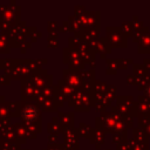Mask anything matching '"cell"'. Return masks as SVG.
I'll return each mask as SVG.
<instances>
[{
  "instance_id": "9a60e30c",
  "label": "cell",
  "mask_w": 150,
  "mask_h": 150,
  "mask_svg": "<svg viewBox=\"0 0 150 150\" xmlns=\"http://www.w3.org/2000/svg\"><path fill=\"white\" fill-rule=\"evenodd\" d=\"M15 63H16V59H12V57L0 59V69L4 70L6 74H8L14 68Z\"/></svg>"
},
{
  "instance_id": "2e32d148",
  "label": "cell",
  "mask_w": 150,
  "mask_h": 150,
  "mask_svg": "<svg viewBox=\"0 0 150 150\" xmlns=\"http://www.w3.org/2000/svg\"><path fill=\"white\" fill-rule=\"evenodd\" d=\"M57 87H59V90L69 100L71 96H73V94L75 93V89H73L70 86H68L63 80H59L57 81Z\"/></svg>"
},
{
  "instance_id": "9c48e42d",
  "label": "cell",
  "mask_w": 150,
  "mask_h": 150,
  "mask_svg": "<svg viewBox=\"0 0 150 150\" xmlns=\"http://www.w3.org/2000/svg\"><path fill=\"white\" fill-rule=\"evenodd\" d=\"M39 105H40L41 110L45 111V112H59V111H57L59 105H57L56 101L53 100V98H46V100L42 101Z\"/></svg>"
},
{
  "instance_id": "5b68a950",
  "label": "cell",
  "mask_w": 150,
  "mask_h": 150,
  "mask_svg": "<svg viewBox=\"0 0 150 150\" xmlns=\"http://www.w3.org/2000/svg\"><path fill=\"white\" fill-rule=\"evenodd\" d=\"M80 70L81 69H69V68L62 70V76H63L62 80L75 90L82 89V79Z\"/></svg>"
},
{
  "instance_id": "f35d334b",
  "label": "cell",
  "mask_w": 150,
  "mask_h": 150,
  "mask_svg": "<svg viewBox=\"0 0 150 150\" xmlns=\"http://www.w3.org/2000/svg\"><path fill=\"white\" fill-rule=\"evenodd\" d=\"M63 146H64V150H74V149H71L69 146H66V145H63Z\"/></svg>"
},
{
  "instance_id": "603a6c76",
  "label": "cell",
  "mask_w": 150,
  "mask_h": 150,
  "mask_svg": "<svg viewBox=\"0 0 150 150\" xmlns=\"http://www.w3.org/2000/svg\"><path fill=\"white\" fill-rule=\"evenodd\" d=\"M63 145L66 146H69L74 150H77L80 148L79 145V138H63V142H62Z\"/></svg>"
},
{
  "instance_id": "4dcf8cb0",
  "label": "cell",
  "mask_w": 150,
  "mask_h": 150,
  "mask_svg": "<svg viewBox=\"0 0 150 150\" xmlns=\"http://www.w3.org/2000/svg\"><path fill=\"white\" fill-rule=\"evenodd\" d=\"M47 46L49 48H57L59 47V40L55 39V38L48 36V39H47Z\"/></svg>"
},
{
  "instance_id": "d590c367",
  "label": "cell",
  "mask_w": 150,
  "mask_h": 150,
  "mask_svg": "<svg viewBox=\"0 0 150 150\" xmlns=\"http://www.w3.org/2000/svg\"><path fill=\"white\" fill-rule=\"evenodd\" d=\"M7 9V5H0V16L6 12Z\"/></svg>"
},
{
  "instance_id": "7a4b0ae2",
  "label": "cell",
  "mask_w": 150,
  "mask_h": 150,
  "mask_svg": "<svg viewBox=\"0 0 150 150\" xmlns=\"http://www.w3.org/2000/svg\"><path fill=\"white\" fill-rule=\"evenodd\" d=\"M91 93L84 91L82 89L75 90L73 96L68 100V105L74 108L75 111H88L91 105Z\"/></svg>"
},
{
  "instance_id": "6da1fadb",
  "label": "cell",
  "mask_w": 150,
  "mask_h": 150,
  "mask_svg": "<svg viewBox=\"0 0 150 150\" xmlns=\"http://www.w3.org/2000/svg\"><path fill=\"white\" fill-rule=\"evenodd\" d=\"M21 123H42V110L38 103L21 101Z\"/></svg>"
},
{
  "instance_id": "52a82bcc",
  "label": "cell",
  "mask_w": 150,
  "mask_h": 150,
  "mask_svg": "<svg viewBox=\"0 0 150 150\" xmlns=\"http://www.w3.org/2000/svg\"><path fill=\"white\" fill-rule=\"evenodd\" d=\"M12 127H13V129H14V131H15V134H16V136H18V138L19 139H22V141H28V139H35L36 138V134H34V132H32V131H29L25 125H23V123H14V124H12Z\"/></svg>"
},
{
  "instance_id": "ba28073f",
  "label": "cell",
  "mask_w": 150,
  "mask_h": 150,
  "mask_svg": "<svg viewBox=\"0 0 150 150\" xmlns=\"http://www.w3.org/2000/svg\"><path fill=\"white\" fill-rule=\"evenodd\" d=\"M28 26L25 21H20L18 23H14L13 27L7 32L8 36H13V35H19V34H26L27 35V32H28Z\"/></svg>"
},
{
  "instance_id": "4fadbf2b",
  "label": "cell",
  "mask_w": 150,
  "mask_h": 150,
  "mask_svg": "<svg viewBox=\"0 0 150 150\" xmlns=\"http://www.w3.org/2000/svg\"><path fill=\"white\" fill-rule=\"evenodd\" d=\"M57 118L60 120V123L62 124V127H70L73 125L74 122V112L68 111V112H57Z\"/></svg>"
},
{
  "instance_id": "277c9868",
  "label": "cell",
  "mask_w": 150,
  "mask_h": 150,
  "mask_svg": "<svg viewBox=\"0 0 150 150\" xmlns=\"http://www.w3.org/2000/svg\"><path fill=\"white\" fill-rule=\"evenodd\" d=\"M29 79L32 80L33 84L41 90L47 87L53 86V75L48 74V71L46 69H40V70L34 71L29 76Z\"/></svg>"
},
{
  "instance_id": "30bf717a",
  "label": "cell",
  "mask_w": 150,
  "mask_h": 150,
  "mask_svg": "<svg viewBox=\"0 0 150 150\" xmlns=\"http://www.w3.org/2000/svg\"><path fill=\"white\" fill-rule=\"evenodd\" d=\"M12 49L11 42H9V36L7 32H1L0 33V53L1 54H9Z\"/></svg>"
},
{
  "instance_id": "f546056e",
  "label": "cell",
  "mask_w": 150,
  "mask_h": 150,
  "mask_svg": "<svg viewBox=\"0 0 150 150\" xmlns=\"http://www.w3.org/2000/svg\"><path fill=\"white\" fill-rule=\"evenodd\" d=\"M84 13H86L84 6H82V5H76V6H74V15H75V16L80 18V16H82Z\"/></svg>"
},
{
  "instance_id": "d6a6232c",
  "label": "cell",
  "mask_w": 150,
  "mask_h": 150,
  "mask_svg": "<svg viewBox=\"0 0 150 150\" xmlns=\"http://www.w3.org/2000/svg\"><path fill=\"white\" fill-rule=\"evenodd\" d=\"M46 149H47V150H64V146H63L62 143H57V144L48 145Z\"/></svg>"
},
{
  "instance_id": "e0dca14e",
  "label": "cell",
  "mask_w": 150,
  "mask_h": 150,
  "mask_svg": "<svg viewBox=\"0 0 150 150\" xmlns=\"http://www.w3.org/2000/svg\"><path fill=\"white\" fill-rule=\"evenodd\" d=\"M62 136L63 138H79V131L77 128H74L73 125L70 127H62Z\"/></svg>"
},
{
  "instance_id": "74e56055",
  "label": "cell",
  "mask_w": 150,
  "mask_h": 150,
  "mask_svg": "<svg viewBox=\"0 0 150 150\" xmlns=\"http://www.w3.org/2000/svg\"><path fill=\"white\" fill-rule=\"evenodd\" d=\"M5 141H4V138H2V136H1V134H0V146H1V144L4 143Z\"/></svg>"
},
{
  "instance_id": "f1b7e54d",
  "label": "cell",
  "mask_w": 150,
  "mask_h": 150,
  "mask_svg": "<svg viewBox=\"0 0 150 150\" xmlns=\"http://www.w3.org/2000/svg\"><path fill=\"white\" fill-rule=\"evenodd\" d=\"M59 22L57 21H52V20H49L48 22H47V30L48 32H57V29H59Z\"/></svg>"
},
{
  "instance_id": "484cf974",
  "label": "cell",
  "mask_w": 150,
  "mask_h": 150,
  "mask_svg": "<svg viewBox=\"0 0 150 150\" xmlns=\"http://www.w3.org/2000/svg\"><path fill=\"white\" fill-rule=\"evenodd\" d=\"M103 138H104V136H103V134L100 131V130H95V132L94 131H91V137H90V142L91 143H94V142H96V141H98V142H103Z\"/></svg>"
},
{
  "instance_id": "7402d4cb",
  "label": "cell",
  "mask_w": 150,
  "mask_h": 150,
  "mask_svg": "<svg viewBox=\"0 0 150 150\" xmlns=\"http://www.w3.org/2000/svg\"><path fill=\"white\" fill-rule=\"evenodd\" d=\"M77 131H79V135L82 136V137H89L90 134H91L90 127L88 124H84V123H80V125L77 128Z\"/></svg>"
},
{
  "instance_id": "7c38bea8",
  "label": "cell",
  "mask_w": 150,
  "mask_h": 150,
  "mask_svg": "<svg viewBox=\"0 0 150 150\" xmlns=\"http://www.w3.org/2000/svg\"><path fill=\"white\" fill-rule=\"evenodd\" d=\"M1 136H2L4 141H6V142H22L23 144L26 143V141H22V139H19L18 138V136H16V134H15V131H14V129H13L12 125L9 128L5 129L1 132Z\"/></svg>"
},
{
  "instance_id": "8fae6325",
  "label": "cell",
  "mask_w": 150,
  "mask_h": 150,
  "mask_svg": "<svg viewBox=\"0 0 150 150\" xmlns=\"http://www.w3.org/2000/svg\"><path fill=\"white\" fill-rule=\"evenodd\" d=\"M47 132L48 135L50 134H61L62 132V124L60 123V120L57 118V116H54L52 118V122H49L47 124Z\"/></svg>"
},
{
  "instance_id": "ac0fdd59",
  "label": "cell",
  "mask_w": 150,
  "mask_h": 150,
  "mask_svg": "<svg viewBox=\"0 0 150 150\" xmlns=\"http://www.w3.org/2000/svg\"><path fill=\"white\" fill-rule=\"evenodd\" d=\"M57 93H59V87H57V84H53V86H50V87H47V88L42 89V94H43V96H45L46 98H53V100H55Z\"/></svg>"
},
{
  "instance_id": "60d3db41",
  "label": "cell",
  "mask_w": 150,
  "mask_h": 150,
  "mask_svg": "<svg viewBox=\"0 0 150 150\" xmlns=\"http://www.w3.org/2000/svg\"><path fill=\"white\" fill-rule=\"evenodd\" d=\"M1 32H2V30H1V29H0V33H1Z\"/></svg>"
},
{
  "instance_id": "836d02e7",
  "label": "cell",
  "mask_w": 150,
  "mask_h": 150,
  "mask_svg": "<svg viewBox=\"0 0 150 150\" xmlns=\"http://www.w3.org/2000/svg\"><path fill=\"white\" fill-rule=\"evenodd\" d=\"M30 47H32V42H30V41H27V42H25L19 49H20V52H21L22 54H25V53L27 52V49H29Z\"/></svg>"
},
{
  "instance_id": "cb8c5ba5",
  "label": "cell",
  "mask_w": 150,
  "mask_h": 150,
  "mask_svg": "<svg viewBox=\"0 0 150 150\" xmlns=\"http://www.w3.org/2000/svg\"><path fill=\"white\" fill-rule=\"evenodd\" d=\"M29 131L34 132V134H40L42 132V123H27V124H23Z\"/></svg>"
},
{
  "instance_id": "4316f807",
  "label": "cell",
  "mask_w": 150,
  "mask_h": 150,
  "mask_svg": "<svg viewBox=\"0 0 150 150\" xmlns=\"http://www.w3.org/2000/svg\"><path fill=\"white\" fill-rule=\"evenodd\" d=\"M55 101H56V103H57V105H59V108H61V107H63L64 105V103H66V101L68 102V98L59 90V93H57V95H56V97H55Z\"/></svg>"
},
{
  "instance_id": "8d00e7d4",
  "label": "cell",
  "mask_w": 150,
  "mask_h": 150,
  "mask_svg": "<svg viewBox=\"0 0 150 150\" xmlns=\"http://www.w3.org/2000/svg\"><path fill=\"white\" fill-rule=\"evenodd\" d=\"M5 102H6V100H5V96H4V95H0V107H1V105H2Z\"/></svg>"
},
{
  "instance_id": "1f68e13d",
  "label": "cell",
  "mask_w": 150,
  "mask_h": 150,
  "mask_svg": "<svg viewBox=\"0 0 150 150\" xmlns=\"http://www.w3.org/2000/svg\"><path fill=\"white\" fill-rule=\"evenodd\" d=\"M59 139V135L57 134H50L48 135V145H53V144H57Z\"/></svg>"
},
{
  "instance_id": "5bb4252c",
  "label": "cell",
  "mask_w": 150,
  "mask_h": 150,
  "mask_svg": "<svg viewBox=\"0 0 150 150\" xmlns=\"http://www.w3.org/2000/svg\"><path fill=\"white\" fill-rule=\"evenodd\" d=\"M8 107H9V117L11 118H15V117L21 116V109H22L21 101L8 102Z\"/></svg>"
},
{
  "instance_id": "44dd1931",
  "label": "cell",
  "mask_w": 150,
  "mask_h": 150,
  "mask_svg": "<svg viewBox=\"0 0 150 150\" xmlns=\"http://www.w3.org/2000/svg\"><path fill=\"white\" fill-rule=\"evenodd\" d=\"M27 36H28V38H30V42L33 43V42H36V41H38V39L42 36V33H41V32H39V30L36 29V27L32 26V27H29V28H28Z\"/></svg>"
},
{
  "instance_id": "8992f818",
  "label": "cell",
  "mask_w": 150,
  "mask_h": 150,
  "mask_svg": "<svg viewBox=\"0 0 150 150\" xmlns=\"http://www.w3.org/2000/svg\"><path fill=\"white\" fill-rule=\"evenodd\" d=\"M0 19L7 20L13 25L20 22L21 21V6L18 5L14 0H12L9 5H7L6 12L0 16Z\"/></svg>"
},
{
  "instance_id": "d4e9b609",
  "label": "cell",
  "mask_w": 150,
  "mask_h": 150,
  "mask_svg": "<svg viewBox=\"0 0 150 150\" xmlns=\"http://www.w3.org/2000/svg\"><path fill=\"white\" fill-rule=\"evenodd\" d=\"M0 118H11L9 117V107H8L7 101L0 107Z\"/></svg>"
},
{
  "instance_id": "ab89813d",
  "label": "cell",
  "mask_w": 150,
  "mask_h": 150,
  "mask_svg": "<svg viewBox=\"0 0 150 150\" xmlns=\"http://www.w3.org/2000/svg\"><path fill=\"white\" fill-rule=\"evenodd\" d=\"M21 150H30V149H21Z\"/></svg>"
},
{
  "instance_id": "d6986e66",
  "label": "cell",
  "mask_w": 150,
  "mask_h": 150,
  "mask_svg": "<svg viewBox=\"0 0 150 150\" xmlns=\"http://www.w3.org/2000/svg\"><path fill=\"white\" fill-rule=\"evenodd\" d=\"M22 142H4L0 146V150H21Z\"/></svg>"
},
{
  "instance_id": "e575fe53",
  "label": "cell",
  "mask_w": 150,
  "mask_h": 150,
  "mask_svg": "<svg viewBox=\"0 0 150 150\" xmlns=\"http://www.w3.org/2000/svg\"><path fill=\"white\" fill-rule=\"evenodd\" d=\"M48 36H50V38H55V39H59V32H48Z\"/></svg>"
},
{
  "instance_id": "83f0119b",
  "label": "cell",
  "mask_w": 150,
  "mask_h": 150,
  "mask_svg": "<svg viewBox=\"0 0 150 150\" xmlns=\"http://www.w3.org/2000/svg\"><path fill=\"white\" fill-rule=\"evenodd\" d=\"M12 79L8 74L4 73V74H0V86H9Z\"/></svg>"
},
{
  "instance_id": "ffe728a7",
  "label": "cell",
  "mask_w": 150,
  "mask_h": 150,
  "mask_svg": "<svg viewBox=\"0 0 150 150\" xmlns=\"http://www.w3.org/2000/svg\"><path fill=\"white\" fill-rule=\"evenodd\" d=\"M81 43H83V41H82L81 36L79 35V33H75L74 36L68 38V47L71 49H76Z\"/></svg>"
},
{
  "instance_id": "3957f363",
  "label": "cell",
  "mask_w": 150,
  "mask_h": 150,
  "mask_svg": "<svg viewBox=\"0 0 150 150\" xmlns=\"http://www.w3.org/2000/svg\"><path fill=\"white\" fill-rule=\"evenodd\" d=\"M62 62L68 66L69 69H83V60L76 49L64 47L62 49Z\"/></svg>"
}]
</instances>
